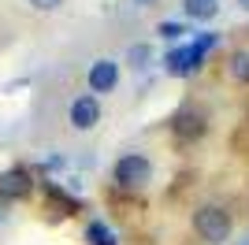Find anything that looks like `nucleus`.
Listing matches in <instances>:
<instances>
[{
    "label": "nucleus",
    "mask_w": 249,
    "mask_h": 245,
    "mask_svg": "<svg viewBox=\"0 0 249 245\" xmlns=\"http://www.w3.org/2000/svg\"><path fill=\"white\" fill-rule=\"evenodd\" d=\"M231 227L234 223H231L227 208H219V204H201L197 212H194V230H197L208 245H227Z\"/></svg>",
    "instance_id": "1"
},
{
    "label": "nucleus",
    "mask_w": 249,
    "mask_h": 245,
    "mask_svg": "<svg viewBox=\"0 0 249 245\" xmlns=\"http://www.w3.org/2000/svg\"><path fill=\"white\" fill-rule=\"evenodd\" d=\"M112 178H115L119 190H145V186L153 182V163H149V156H142V153H126V156L115 160Z\"/></svg>",
    "instance_id": "2"
},
{
    "label": "nucleus",
    "mask_w": 249,
    "mask_h": 245,
    "mask_svg": "<svg viewBox=\"0 0 249 245\" xmlns=\"http://www.w3.org/2000/svg\"><path fill=\"white\" fill-rule=\"evenodd\" d=\"M205 56L208 52H201L194 41H190V45H175V49H167V56H164V71L175 74V78H186V74L201 71Z\"/></svg>",
    "instance_id": "3"
},
{
    "label": "nucleus",
    "mask_w": 249,
    "mask_h": 245,
    "mask_svg": "<svg viewBox=\"0 0 249 245\" xmlns=\"http://www.w3.org/2000/svg\"><path fill=\"white\" fill-rule=\"evenodd\" d=\"M67 122H71L74 130H93L97 122H101V101H97L93 93H78L67 108Z\"/></svg>",
    "instance_id": "4"
},
{
    "label": "nucleus",
    "mask_w": 249,
    "mask_h": 245,
    "mask_svg": "<svg viewBox=\"0 0 249 245\" xmlns=\"http://www.w3.org/2000/svg\"><path fill=\"white\" fill-rule=\"evenodd\" d=\"M30 193H34V175L26 167H8L0 175V197L4 201H22Z\"/></svg>",
    "instance_id": "5"
},
{
    "label": "nucleus",
    "mask_w": 249,
    "mask_h": 245,
    "mask_svg": "<svg viewBox=\"0 0 249 245\" xmlns=\"http://www.w3.org/2000/svg\"><path fill=\"white\" fill-rule=\"evenodd\" d=\"M86 82H89V89H93V93H112L115 86H119V63L108 60V56H104V60H93Z\"/></svg>",
    "instance_id": "6"
},
{
    "label": "nucleus",
    "mask_w": 249,
    "mask_h": 245,
    "mask_svg": "<svg viewBox=\"0 0 249 245\" xmlns=\"http://www.w3.org/2000/svg\"><path fill=\"white\" fill-rule=\"evenodd\" d=\"M41 186H45V197H49V204H52L60 215H74L78 208H82V201H78V197H71L60 182H52V178H49V182H41Z\"/></svg>",
    "instance_id": "7"
},
{
    "label": "nucleus",
    "mask_w": 249,
    "mask_h": 245,
    "mask_svg": "<svg viewBox=\"0 0 249 245\" xmlns=\"http://www.w3.org/2000/svg\"><path fill=\"white\" fill-rule=\"evenodd\" d=\"M171 130H175L178 138H201V134H205V115L186 108V112H178L175 119H171Z\"/></svg>",
    "instance_id": "8"
},
{
    "label": "nucleus",
    "mask_w": 249,
    "mask_h": 245,
    "mask_svg": "<svg viewBox=\"0 0 249 245\" xmlns=\"http://www.w3.org/2000/svg\"><path fill=\"white\" fill-rule=\"evenodd\" d=\"M182 15L194 22H208L219 15V0H182Z\"/></svg>",
    "instance_id": "9"
},
{
    "label": "nucleus",
    "mask_w": 249,
    "mask_h": 245,
    "mask_svg": "<svg viewBox=\"0 0 249 245\" xmlns=\"http://www.w3.org/2000/svg\"><path fill=\"white\" fill-rule=\"evenodd\" d=\"M86 245H119V238H115V230L108 223H104V219H93V223L86 227Z\"/></svg>",
    "instance_id": "10"
},
{
    "label": "nucleus",
    "mask_w": 249,
    "mask_h": 245,
    "mask_svg": "<svg viewBox=\"0 0 249 245\" xmlns=\"http://www.w3.org/2000/svg\"><path fill=\"white\" fill-rule=\"evenodd\" d=\"M227 71L234 82H242V86H249V52H231L227 60Z\"/></svg>",
    "instance_id": "11"
},
{
    "label": "nucleus",
    "mask_w": 249,
    "mask_h": 245,
    "mask_svg": "<svg viewBox=\"0 0 249 245\" xmlns=\"http://www.w3.org/2000/svg\"><path fill=\"white\" fill-rule=\"evenodd\" d=\"M126 63H130L134 71H145L149 63H153V49H149L145 41H138V45H130V49H126Z\"/></svg>",
    "instance_id": "12"
},
{
    "label": "nucleus",
    "mask_w": 249,
    "mask_h": 245,
    "mask_svg": "<svg viewBox=\"0 0 249 245\" xmlns=\"http://www.w3.org/2000/svg\"><path fill=\"white\" fill-rule=\"evenodd\" d=\"M156 34H160L164 41H178L182 34H186V26H182V22H171V19H164L160 26H156Z\"/></svg>",
    "instance_id": "13"
},
{
    "label": "nucleus",
    "mask_w": 249,
    "mask_h": 245,
    "mask_svg": "<svg viewBox=\"0 0 249 245\" xmlns=\"http://www.w3.org/2000/svg\"><path fill=\"white\" fill-rule=\"evenodd\" d=\"M194 45H197L201 52H212V49L219 45V34H212V30H201L197 37H194Z\"/></svg>",
    "instance_id": "14"
},
{
    "label": "nucleus",
    "mask_w": 249,
    "mask_h": 245,
    "mask_svg": "<svg viewBox=\"0 0 249 245\" xmlns=\"http://www.w3.org/2000/svg\"><path fill=\"white\" fill-rule=\"evenodd\" d=\"M26 4H30V8H37V11H56L63 0H26Z\"/></svg>",
    "instance_id": "15"
},
{
    "label": "nucleus",
    "mask_w": 249,
    "mask_h": 245,
    "mask_svg": "<svg viewBox=\"0 0 249 245\" xmlns=\"http://www.w3.org/2000/svg\"><path fill=\"white\" fill-rule=\"evenodd\" d=\"M63 167V156H45V163H41V171H60Z\"/></svg>",
    "instance_id": "16"
},
{
    "label": "nucleus",
    "mask_w": 249,
    "mask_h": 245,
    "mask_svg": "<svg viewBox=\"0 0 249 245\" xmlns=\"http://www.w3.org/2000/svg\"><path fill=\"white\" fill-rule=\"evenodd\" d=\"M4 215H8V201L0 197V223H4Z\"/></svg>",
    "instance_id": "17"
},
{
    "label": "nucleus",
    "mask_w": 249,
    "mask_h": 245,
    "mask_svg": "<svg viewBox=\"0 0 249 245\" xmlns=\"http://www.w3.org/2000/svg\"><path fill=\"white\" fill-rule=\"evenodd\" d=\"M134 4H138V8H153L156 0H134Z\"/></svg>",
    "instance_id": "18"
},
{
    "label": "nucleus",
    "mask_w": 249,
    "mask_h": 245,
    "mask_svg": "<svg viewBox=\"0 0 249 245\" xmlns=\"http://www.w3.org/2000/svg\"><path fill=\"white\" fill-rule=\"evenodd\" d=\"M231 245H249V234H242L238 242H231Z\"/></svg>",
    "instance_id": "19"
},
{
    "label": "nucleus",
    "mask_w": 249,
    "mask_h": 245,
    "mask_svg": "<svg viewBox=\"0 0 249 245\" xmlns=\"http://www.w3.org/2000/svg\"><path fill=\"white\" fill-rule=\"evenodd\" d=\"M238 8H242V11H249V0H238Z\"/></svg>",
    "instance_id": "20"
}]
</instances>
